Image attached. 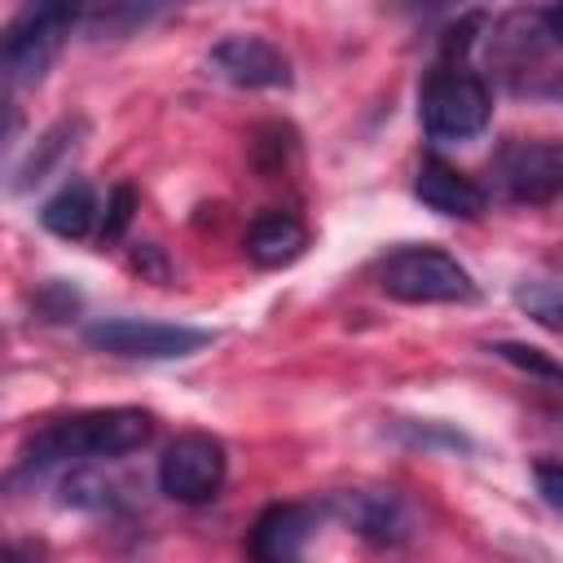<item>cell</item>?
Wrapping results in <instances>:
<instances>
[{"mask_svg":"<svg viewBox=\"0 0 563 563\" xmlns=\"http://www.w3.org/2000/svg\"><path fill=\"white\" fill-rule=\"evenodd\" d=\"M154 435V418L132 405L114 409H79L66 418L44 422L26 444H22V471H53V466H75V462H110L145 449Z\"/></svg>","mask_w":563,"mask_h":563,"instance_id":"cell-1","label":"cell"},{"mask_svg":"<svg viewBox=\"0 0 563 563\" xmlns=\"http://www.w3.org/2000/svg\"><path fill=\"white\" fill-rule=\"evenodd\" d=\"M418 119L422 132L440 145L471 141L493 119V92L466 62H440L418 92Z\"/></svg>","mask_w":563,"mask_h":563,"instance_id":"cell-2","label":"cell"},{"mask_svg":"<svg viewBox=\"0 0 563 563\" xmlns=\"http://www.w3.org/2000/svg\"><path fill=\"white\" fill-rule=\"evenodd\" d=\"M374 286L400 303H475V277L440 246H396L374 264Z\"/></svg>","mask_w":563,"mask_h":563,"instance_id":"cell-3","label":"cell"},{"mask_svg":"<svg viewBox=\"0 0 563 563\" xmlns=\"http://www.w3.org/2000/svg\"><path fill=\"white\" fill-rule=\"evenodd\" d=\"M79 22L66 4H26L18 9L0 31V92H18L44 79L53 57L62 53V40Z\"/></svg>","mask_w":563,"mask_h":563,"instance_id":"cell-4","label":"cell"},{"mask_svg":"<svg viewBox=\"0 0 563 563\" xmlns=\"http://www.w3.org/2000/svg\"><path fill=\"white\" fill-rule=\"evenodd\" d=\"M88 347L123 356V361H180L211 343V330L198 325H172V321H145V317H106L84 330Z\"/></svg>","mask_w":563,"mask_h":563,"instance_id":"cell-5","label":"cell"},{"mask_svg":"<svg viewBox=\"0 0 563 563\" xmlns=\"http://www.w3.org/2000/svg\"><path fill=\"white\" fill-rule=\"evenodd\" d=\"M224 479H229V453L207 431L176 435L158 457V488L180 506H202L220 497Z\"/></svg>","mask_w":563,"mask_h":563,"instance_id":"cell-6","label":"cell"},{"mask_svg":"<svg viewBox=\"0 0 563 563\" xmlns=\"http://www.w3.org/2000/svg\"><path fill=\"white\" fill-rule=\"evenodd\" d=\"M501 194L519 207H545L563 185V154L554 141H506L493 158Z\"/></svg>","mask_w":563,"mask_h":563,"instance_id":"cell-7","label":"cell"},{"mask_svg":"<svg viewBox=\"0 0 563 563\" xmlns=\"http://www.w3.org/2000/svg\"><path fill=\"white\" fill-rule=\"evenodd\" d=\"M207 70L233 88H290V57L264 35H224L207 53Z\"/></svg>","mask_w":563,"mask_h":563,"instance_id":"cell-8","label":"cell"},{"mask_svg":"<svg viewBox=\"0 0 563 563\" xmlns=\"http://www.w3.org/2000/svg\"><path fill=\"white\" fill-rule=\"evenodd\" d=\"M317 523H321V510L308 506V501H277L268 506L251 537H246V554L255 563H303L312 537H317Z\"/></svg>","mask_w":563,"mask_h":563,"instance_id":"cell-9","label":"cell"},{"mask_svg":"<svg viewBox=\"0 0 563 563\" xmlns=\"http://www.w3.org/2000/svg\"><path fill=\"white\" fill-rule=\"evenodd\" d=\"M413 194H418V202H427L431 211L453 216V220H479L484 207H488L484 185H475L466 172H457L453 163H444V158H435V154H427V158L418 163Z\"/></svg>","mask_w":563,"mask_h":563,"instance_id":"cell-10","label":"cell"},{"mask_svg":"<svg viewBox=\"0 0 563 563\" xmlns=\"http://www.w3.org/2000/svg\"><path fill=\"white\" fill-rule=\"evenodd\" d=\"M242 246H246V260H251L255 268H286V264H295V260L303 255L308 229H303L299 216H290V211H264V216L251 220Z\"/></svg>","mask_w":563,"mask_h":563,"instance_id":"cell-11","label":"cell"},{"mask_svg":"<svg viewBox=\"0 0 563 563\" xmlns=\"http://www.w3.org/2000/svg\"><path fill=\"white\" fill-rule=\"evenodd\" d=\"M343 515L352 523L356 537H365L369 545H400L409 537V510L396 493H347L343 501Z\"/></svg>","mask_w":563,"mask_h":563,"instance_id":"cell-12","label":"cell"},{"mask_svg":"<svg viewBox=\"0 0 563 563\" xmlns=\"http://www.w3.org/2000/svg\"><path fill=\"white\" fill-rule=\"evenodd\" d=\"M97 220H101V202H97V194H92L88 180H66V185L44 202V211H40V224H44L48 233L66 238V242L88 238Z\"/></svg>","mask_w":563,"mask_h":563,"instance_id":"cell-13","label":"cell"},{"mask_svg":"<svg viewBox=\"0 0 563 563\" xmlns=\"http://www.w3.org/2000/svg\"><path fill=\"white\" fill-rule=\"evenodd\" d=\"M75 132H79V123H57V128L40 141V150L26 158V167H22V180H18V185H35V180H44V176H48V167H53L66 150H75Z\"/></svg>","mask_w":563,"mask_h":563,"instance_id":"cell-14","label":"cell"},{"mask_svg":"<svg viewBox=\"0 0 563 563\" xmlns=\"http://www.w3.org/2000/svg\"><path fill=\"white\" fill-rule=\"evenodd\" d=\"M132 207H136V194H132V185H119L110 198H106V211H101V242H114L123 229H128V220H132Z\"/></svg>","mask_w":563,"mask_h":563,"instance_id":"cell-15","label":"cell"},{"mask_svg":"<svg viewBox=\"0 0 563 563\" xmlns=\"http://www.w3.org/2000/svg\"><path fill=\"white\" fill-rule=\"evenodd\" d=\"M519 303H523L545 330H559V290H554V282H528V286L519 290Z\"/></svg>","mask_w":563,"mask_h":563,"instance_id":"cell-16","label":"cell"},{"mask_svg":"<svg viewBox=\"0 0 563 563\" xmlns=\"http://www.w3.org/2000/svg\"><path fill=\"white\" fill-rule=\"evenodd\" d=\"M493 352H497L501 361L528 369V374H541L545 383H559V365H554L550 356H541L537 347H523V343H493Z\"/></svg>","mask_w":563,"mask_h":563,"instance_id":"cell-17","label":"cell"},{"mask_svg":"<svg viewBox=\"0 0 563 563\" xmlns=\"http://www.w3.org/2000/svg\"><path fill=\"white\" fill-rule=\"evenodd\" d=\"M532 475H537V484H541L545 501H550V506H559V466H554V462H537V466H532Z\"/></svg>","mask_w":563,"mask_h":563,"instance_id":"cell-18","label":"cell"},{"mask_svg":"<svg viewBox=\"0 0 563 563\" xmlns=\"http://www.w3.org/2000/svg\"><path fill=\"white\" fill-rule=\"evenodd\" d=\"M13 132H18V110H13V101L0 97V150L13 141Z\"/></svg>","mask_w":563,"mask_h":563,"instance_id":"cell-19","label":"cell"},{"mask_svg":"<svg viewBox=\"0 0 563 563\" xmlns=\"http://www.w3.org/2000/svg\"><path fill=\"white\" fill-rule=\"evenodd\" d=\"M0 563H40L35 545H0Z\"/></svg>","mask_w":563,"mask_h":563,"instance_id":"cell-20","label":"cell"}]
</instances>
